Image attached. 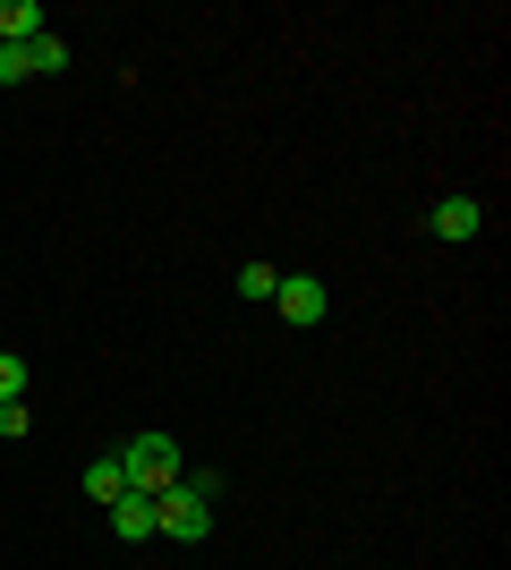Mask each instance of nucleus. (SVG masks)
I'll list each match as a JSON object with an SVG mask.
<instances>
[{
    "label": "nucleus",
    "instance_id": "obj_3",
    "mask_svg": "<svg viewBox=\"0 0 511 570\" xmlns=\"http://www.w3.org/2000/svg\"><path fill=\"white\" fill-rule=\"evenodd\" d=\"M273 307H282V324H298V333H307V324H324V315H333V289H324L316 273H282V282H273Z\"/></svg>",
    "mask_w": 511,
    "mask_h": 570
},
{
    "label": "nucleus",
    "instance_id": "obj_7",
    "mask_svg": "<svg viewBox=\"0 0 511 570\" xmlns=\"http://www.w3.org/2000/svg\"><path fill=\"white\" fill-rule=\"evenodd\" d=\"M86 494H95V502H120V494H128V469H120V452L86 460Z\"/></svg>",
    "mask_w": 511,
    "mask_h": 570
},
{
    "label": "nucleus",
    "instance_id": "obj_2",
    "mask_svg": "<svg viewBox=\"0 0 511 570\" xmlns=\"http://www.w3.org/2000/svg\"><path fill=\"white\" fill-rule=\"evenodd\" d=\"M120 469H128V494H170L188 460H179V443H170V434H128Z\"/></svg>",
    "mask_w": 511,
    "mask_h": 570
},
{
    "label": "nucleus",
    "instance_id": "obj_11",
    "mask_svg": "<svg viewBox=\"0 0 511 570\" xmlns=\"http://www.w3.org/2000/svg\"><path fill=\"white\" fill-rule=\"evenodd\" d=\"M0 434H9V443H26V434H35V417H26V401H0Z\"/></svg>",
    "mask_w": 511,
    "mask_h": 570
},
{
    "label": "nucleus",
    "instance_id": "obj_6",
    "mask_svg": "<svg viewBox=\"0 0 511 570\" xmlns=\"http://www.w3.org/2000/svg\"><path fill=\"white\" fill-rule=\"evenodd\" d=\"M43 0H0V43H35V35H43Z\"/></svg>",
    "mask_w": 511,
    "mask_h": 570
},
{
    "label": "nucleus",
    "instance_id": "obj_5",
    "mask_svg": "<svg viewBox=\"0 0 511 570\" xmlns=\"http://www.w3.org/2000/svg\"><path fill=\"white\" fill-rule=\"evenodd\" d=\"M111 537H120V546H154V537H163L154 494H120V502H111Z\"/></svg>",
    "mask_w": 511,
    "mask_h": 570
},
{
    "label": "nucleus",
    "instance_id": "obj_12",
    "mask_svg": "<svg viewBox=\"0 0 511 570\" xmlns=\"http://www.w3.org/2000/svg\"><path fill=\"white\" fill-rule=\"evenodd\" d=\"M26 77H35L26 69V43H0V86H26Z\"/></svg>",
    "mask_w": 511,
    "mask_h": 570
},
{
    "label": "nucleus",
    "instance_id": "obj_4",
    "mask_svg": "<svg viewBox=\"0 0 511 570\" xmlns=\"http://www.w3.org/2000/svg\"><path fill=\"white\" fill-rule=\"evenodd\" d=\"M426 230H435L443 247H469V238L487 230V205H478V196H443L435 214H426Z\"/></svg>",
    "mask_w": 511,
    "mask_h": 570
},
{
    "label": "nucleus",
    "instance_id": "obj_8",
    "mask_svg": "<svg viewBox=\"0 0 511 570\" xmlns=\"http://www.w3.org/2000/svg\"><path fill=\"white\" fill-rule=\"evenodd\" d=\"M26 69H35V77H60V69H69V43H60V35L43 26V35L26 43Z\"/></svg>",
    "mask_w": 511,
    "mask_h": 570
},
{
    "label": "nucleus",
    "instance_id": "obj_10",
    "mask_svg": "<svg viewBox=\"0 0 511 570\" xmlns=\"http://www.w3.org/2000/svg\"><path fill=\"white\" fill-rule=\"evenodd\" d=\"M273 282H282L273 264H239V298H273Z\"/></svg>",
    "mask_w": 511,
    "mask_h": 570
},
{
    "label": "nucleus",
    "instance_id": "obj_9",
    "mask_svg": "<svg viewBox=\"0 0 511 570\" xmlns=\"http://www.w3.org/2000/svg\"><path fill=\"white\" fill-rule=\"evenodd\" d=\"M0 401H26V357L0 350Z\"/></svg>",
    "mask_w": 511,
    "mask_h": 570
},
{
    "label": "nucleus",
    "instance_id": "obj_1",
    "mask_svg": "<svg viewBox=\"0 0 511 570\" xmlns=\"http://www.w3.org/2000/svg\"><path fill=\"white\" fill-rule=\"evenodd\" d=\"M214 502H222V476L214 469H179V485L154 494L163 537H170V546H205V537H214Z\"/></svg>",
    "mask_w": 511,
    "mask_h": 570
}]
</instances>
